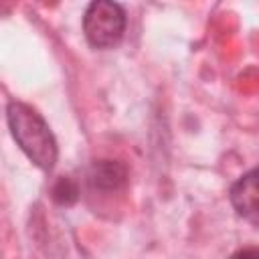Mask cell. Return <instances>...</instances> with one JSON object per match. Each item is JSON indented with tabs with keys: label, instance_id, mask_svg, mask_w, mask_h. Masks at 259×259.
I'll use <instances>...</instances> for the list:
<instances>
[{
	"label": "cell",
	"instance_id": "obj_1",
	"mask_svg": "<svg viewBox=\"0 0 259 259\" xmlns=\"http://www.w3.org/2000/svg\"><path fill=\"white\" fill-rule=\"evenodd\" d=\"M6 119L14 142L26 158L40 170H51L57 162L59 148L45 117L22 101H10L6 105Z\"/></svg>",
	"mask_w": 259,
	"mask_h": 259
},
{
	"label": "cell",
	"instance_id": "obj_2",
	"mask_svg": "<svg viewBox=\"0 0 259 259\" xmlns=\"http://www.w3.org/2000/svg\"><path fill=\"white\" fill-rule=\"evenodd\" d=\"M125 12L117 2L95 0L85 8L83 32L93 49H113L121 42L125 32Z\"/></svg>",
	"mask_w": 259,
	"mask_h": 259
},
{
	"label": "cell",
	"instance_id": "obj_3",
	"mask_svg": "<svg viewBox=\"0 0 259 259\" xmlns=\"http://www.w3.org/2000/svg\"><path fill=\"white\" fill-rule=\"evenodd\" d=\"M229 200L243 221L259 229V168L243 174L231 186Z\"/></svg>",
	"mask_w": 259,
	"mask_h": 259
},
{
	"label": "cell",
	"instance_id": "obj_4",
	"mask_svg": "<svg viewBox=\"0 0 259 259\" xmlns=\"http://www.w3.org/2000/svg\"><path fill=\"white\" fill-rule=\"evenodd\" d=\"M85 180L93 192H119L127 184V168L117 160H95L87 168Z\"/></svg>",
	"mask_w": 259,
	"mask_h": 259
},
{
	"label": "cell",
	"instance_id": "obj_5",
	"mask_svg": "<svg viewBox=\"0 0 259 259\" xmlns=\"http://www.w3.org/2000/svg\"><path fill=\"white\" fill-rule=\"evenodd\" d=\"M51 196H53V200H55L57 204H61V206H71V204H75V202L79 200V184H77L73 178H69V176H61V178L53 184Z\"/></svg>",
	"mask_w": 259,
	"mask_h": 259
},
{
	"label": "cell",
	"instance_id": "obj_6",
	"mask_svg": "<svg viewBox=\"0 0 259 259\" xmlns=\"http://www.w3.org/2000/svg\"><path fill=\"white\" fill-rule=\"evenodd\" d=\"M231 259H259V247H243V249H237Z\"/></svg>",
	"mask_w": 259,
	"mask_h": 259
}]
</instances>
